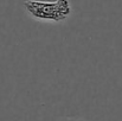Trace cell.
<instances>
[{"label": "cell", "instance_id": "obj_1", "mask_svg": "<svg viewBox=\"0 0 122 121\" xmlns=\"http://www.w3.org/2000/svg\"><path fill=\"white\" fill-rule=\"evenodd\" d=\"M24 7L33 19L41 21L62 23L71 14V5L69 0H26L24 2Z\"/></svg>", "mask_w": 122, "mask_h": 121}, {"label": "cell", "instance_id": "obj_2", "mask_svg": "<svg viewBox=\"0 0 122 121\" xmlns=\"http://www.w3.org/2000/svg\"><path fill=\"white\" fill-rule=\"evenodd\" d=\"M61 121H86V120H83V119H80V118H65V119H63Z\"/></svg>", "mask_w": 122, "mask_h": 121}]
</instances>
